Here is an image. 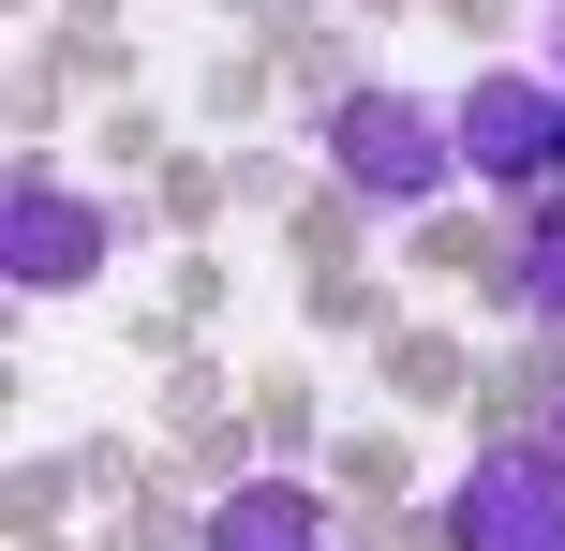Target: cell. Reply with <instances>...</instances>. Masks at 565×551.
Segmentation results:
<instances>
[{"label": "cell", "mask_w": 565, "mask_h": 551, "mask_svg": "<svg viewBox=\"0 0 565 551\" xmlns=\"http://www.w3.org/2000/svg\"><path fill=\"white\" fill-rule=\"evenodd\" d=\"M209 551H328V507H312L298 477H238V492L209 507Z\"/></svg>", "instance_id": "5b68a950"}, {"label": "cell", "mask_w": 565, "mask_h": 551, "mask_svg": "<svg viewBox=\"0 0 565 551\" xmlns=\"http://www.w3.org/2000/svg\"><path fill=\"white\" fill-rule=\"evenodd\" d=\"M461 551H565V447H491L447 507Z\"/></svg>", "instance_id": "7a4b0ae2"}, {"label": "cell", "mask_w": 565, "mask_h": 551, "mask_svg": "<svg viewBox=\"0 0 565 551\" xmlns=\"http://www.w3.org/2000/svg\"><path fill=\"white\" fill-rule=\"evenodd\" d=\"M0 268H15L30 298H45V284H89V268H105V209H89V194H60V179L30 165L15 194H0Z\"/></svg>", "instance_id": "277c9868"}, {"label": "cell", "mask_w": 565, "mask_h": 551, "mask_svg": "<svg viewBox=\"0 0 565 551\" xmlns=\"http://www.w3.org/2000/svg\"><path fill=\"white\" fill-rule=\"evenodd\" d=\"M507 298H521L536 328H565V209H551L536 239H521V284H507Z\"/></svg>", "instance_id": "8992f818"}, {"label": "cell", "mask_w": 565, "mask_h": 551, "mask_svg": "<svg viewBox=\"0 0 565 551\" xmlns=\"http://www.w3.org/2000/svg\"><path fill=\"white\" fill-rule=\"evenodd\" d=\"M328 165L358 179L372 209H431L461 165V119H431L417 89H358V105H328Z\"/></svg>", "instance_id": "6da1fadb"}, {"label": "cell", "mask_w": 565, "mask_h": 551, "mask_svg": "<svg viewBox=\"0 0 565 551\" xmlns=\"http://www.w3.org/2000/svg\"><path fill=\"white\" fill-rule=\"evenodd\" d=\"M551 89H565V15H551Z\"/></svg>", "instance_id": "52a82bcc"}, {"label": "cell", "mask_w": 565, "mask_h": 551, "mask_svg": "<svg viewBox=\"0 0 565 551\" xmlns=\"http://www.w3.org/2000/svg\"><path fill=\"white\" fill-rule=\"evenodd\" d=\"M461 165L507 179V194L521 179H565V89L551 75H477L461 89Z\"/></svg>", "instance_id": "3957f363"}]
</instances>
